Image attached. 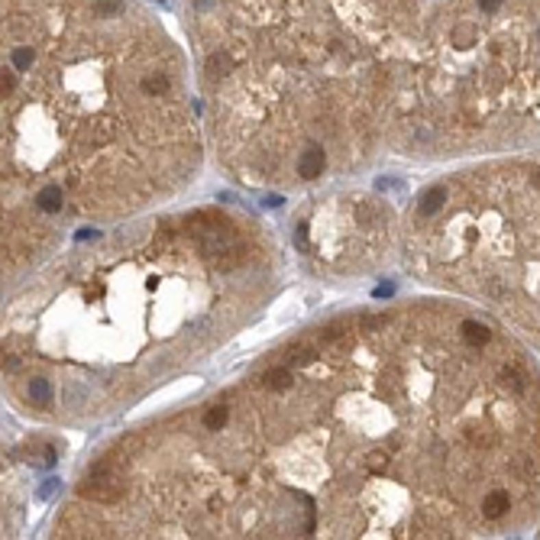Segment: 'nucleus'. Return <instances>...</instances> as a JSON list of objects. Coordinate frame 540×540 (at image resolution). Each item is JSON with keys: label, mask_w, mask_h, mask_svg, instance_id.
Returning <instances> with one entry per match:
<instances>
[{"label": "nucleus", "mask_w": 540, "mask_h": 540, "mask_svg": "<svg viewBox=\"0 0 540 540\" xmlns=\"http://www.w3.org/2000/svg\"><path fill=\"white\" fill-rule=\"evenodd\" d=\"M404 269L469 301L540 353V149L469 162L402 217Z\"/></svg>", "instance_id": "423d86ee"}, {"label": "nucleus", "mask_w": 540, "mask_h": 540, "mask_svg": "<svg viewBox=\"0 0 540 540\" xmlns=\"http://www.w3.org/2000/svg\"><path fill=\"white\" fill-rule=\"evenodd\" d=\"M537 530H540V521H537Z\"/></svg>", "instance_id": "6e6552de"}, {"label": "nucleus", "mask_w": 540, "mask_h": 540, "mask_svg": "<svg viewBox=\"0 0 540 540\" xmlns=\"http://www.w3.org/2000/svg\"><path fill=\"white\" fill-rule=\"evenodd\" d=\"M402 240L398 210L376 191H327L298 210L291 243L310 272L359 278L389 262Z\"/></svg>", "instance_id": "0eeeda50"}, {"label": "nucleus", "mask_w": 540, "mask_h": 540, "mask_svg": "<svg viewBox=\"0 0 540 540\" xmlns=\"http://www.w3.org/2000/svg\"><path fill=\"white\" fill-rule=\"evenodd\" d=\"M540 521V363L469 301L336 314L94 453L52 537L482 540Z\"/></svg>", "instance_id": "f257e3e1"}, {"label": "nucleus", "mask_w": 540, "mask_h": 540, "mask_svg": "<svg viewBox=\"0 0 540 540\" xmlns=\"http://www.w3.org/2000/svg\"><path fill=\"white\" fill-rule=\"evenodd\" d=\"M282 265L275 233L236 207L88 233L7 285L3 398L36 424H103L259 321Z\"/></svg>", "instance_id": "7ed1b4c3"}, {"label": "nucleus", "mask_w": 540, "mask_h": 540, "mask_svg": "<svg viewBox=\"0 0 540 540\" xmlns=\"http://www.w3.org/2000/svg\"><path fill=\"white\" fill-rule=\"evenodd\" d=\"M540 149V0H434L391 152L414 162Z\"/></svg>", "instance_id": "39448f33"}, {"label": "nucleus", "mask_w": 540, "mask_h": 540, "mask_svg": "<svg viewBox=\"0 0 540 540\" xmlns=\"http://www.w3.org/2000/svg\"><path fill=\"white\" fill-rule=\"evenodd\" d=\"M3 285L204 165L188 58L133 0H0Z\"/></svg>", "instance_id": "f03ea898"}, {"label": "nucleus", "mask_w": 540, "mask_h": 540, "mask_svg": "<svg viewBox=\"0 0 540 540\" xmlns=\"http://www.w3.org/2000/svg\"><path fill=\"white\" fill-rule=\"evenodd\" d=\"M424 16L427 0H188L220 172L253 191H310L391 152Z\"/></svg>", "instance_id": "20e7f679"}]
</instances>
